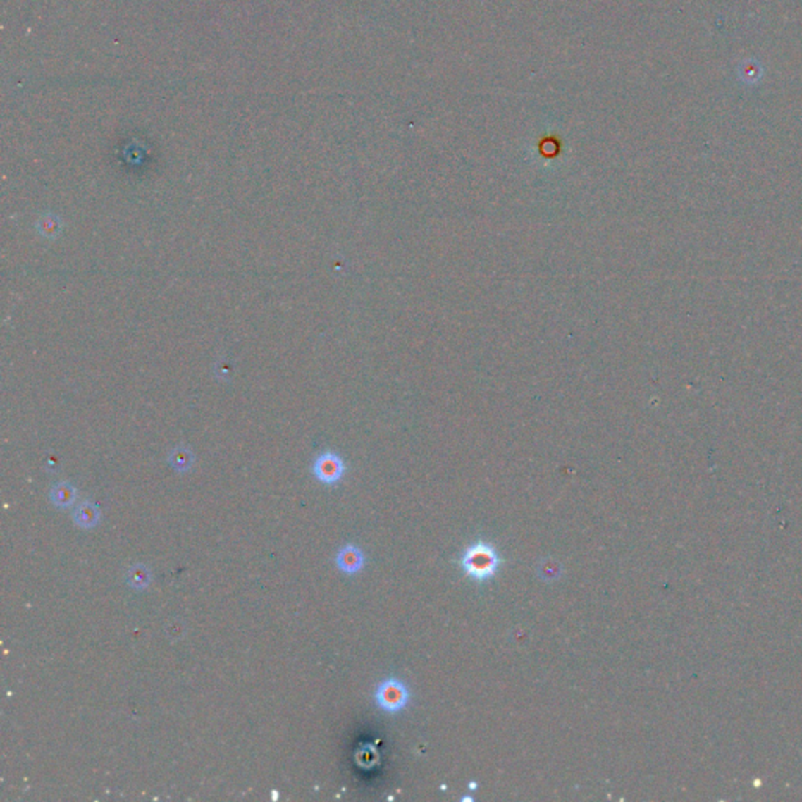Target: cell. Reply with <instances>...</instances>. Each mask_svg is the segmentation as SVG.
Wrapping results in <instances>:
<instances>
[{"mask_svg":"<svg viewBox=\"0 0 802 802\" xmlns=\"http://www.w3.org/2000/svg\"><path fill=\"white\" fill-rule=\"evenodd\" d=\"M461 566L470 579L484 581L497 574L498 567H500V557L489 543L478 541L464 552Z\"/></svg>","mask_w":802,"mask_h":802,"instance_id":"1","label":"cell"},{"mask_svg":"<svg viewBox=\"0 0 802 802\" xmlns=\"http://www.w3.org/2000/svg\"><path fill=\"white\" fill-rule=\"evenodd\" d=\"M411 699L409 688L405 685V681L400 679L389 677L383 680L381 684L376 686L375 691V701L376 705L385 713H398L401 710L406 708L407 702Z\"/></svg>","mask_w":802,"mask_h":802,"instance_id":"2","label":"cell"},{"mask_svg":"<svg viewBox=\"0 0 802 802\" xmlns=\"http://www.w3.org/2000/svg\"><path fill=\"white\" fill-rule=\"evenodd\" d=\"M315 478L323 484H335L342 480L345 474V464L339 455L333 452L321 453L312 466Z\"/></svg>","mask_w":802,"mask_h":802,"instance_id":"3","label":"cell"},{"mask_svg":"<svg viewBox=\"0 0 802 802\" xmlns=\"http://www.w3.org/2000/svg\"><path fill=\"white\" fill-rule=\"evenodd\" d=\"M365 562V557L362 550L353 544H347L342 547L335 557V565L343 574L354 575L362 571Z\"/></svg>","mask_w":802,"mask_h":802,"instance_id":"4","label":"cell"},{"mask_svg":"<svg viewBox=\"0 0 802 802\" xmlns=\"http://www.w3.org/2000/svg\"><path fill=\"white\" fill-rule=\"evenodd\" d=\"M73 520L80 529H94L101 522V510L93 502H82L74 510Z\"/></svg>","mask_w":802,"mask_h":802,"instance_id":"5","label":"cell"},{"mask_svg":"<svg viewBox=\"0 0 802 802\" xmlns=\"http://www.w3.org/2000/svg\"><path fill=\"white\" fill-rule=\"evenodd\" d=\"M49 497H51V503L54 506H57L60 510H68L74 506L77 500V489L71 483L60 481L57 484H54Z\"/></svg>","mask_w":802,"mask_h":802,"instance_id":"6","label":"cell"},{"mask_svg":"<svg viewBox=\"0 0 802 802\" xmlns=\"http://www.w3.org/2000/svg\"><path fill=\"white\" fill-rule=\"evenodd\" d=\"M738 79L744 85H757L763 79V66L755 58H746L738 66Z\"/></svg>","mask_w":802,"mask_h":802,"instance_id":"7","label":"cell"},{"mask_svg":"<svg viewBox=\"0 0 802 802\" xmlns=\"http://www.w3.org/2000/svg\"><path fill=\"white\" fill-rule=\"evenodd\" d=\"M168 462L170 466L179 474H185L195 464V455L192 450L185 445H179L171 450L170 456H168Z\"/></svg>","mask_w":802,"mask_h":802,"instance_id":"8","label":"cell"},{"mask_svg":"<svg viewBox=\"0 0 802 802\" xmlns=\"http://www.w3.org/2000/svg\"><path fill=\"white\" fill-rule=\"evenodd\" d=\"M125 581L135 591H144L152 583V574L144 565H133L125 572Z\"/></svg>","mask_w":802,"mask_h":802,"instance_id":"9","label":"cell"},{"mask_svg":"<svg viewBox=\"0 0 802 802\" xmlns=\"http://www.w3.org/2000/svg\"><path fill=\"white\" fill-rule=\"evenodd\" d=\"M61 229H63V223L60 218L54 214L41 215L37 221L38 234L43 235L44 238H51V240L61 234Z\"/></svg>","mask_w":802,"mask_h":802,"instance_id":"10","label":"cell"}]
</instances>
